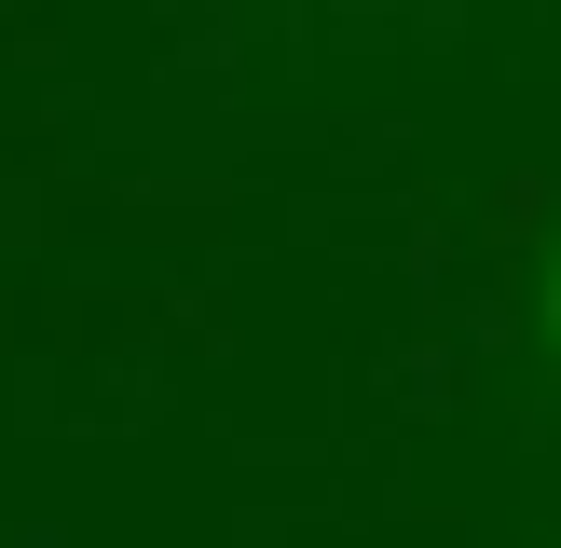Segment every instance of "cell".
I'll return each mask as SVG.
<instances>
[{"label": "cell", "instance_id": "1", "mask_svg": "<svg viewBox=\"0 0 561 548\" xmlns=\"http://www.w3.org/2000/svg\"><path fill=\"white\" fill-rule=\"evenodd\" d=\"M548 343H561V274H548Z\"/></svg>", "mask_w": 561, "mask_h": 548}]
</instances>
